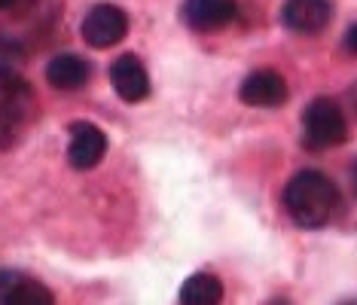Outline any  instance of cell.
<instances>
[{"label": "cell", "instance_id": "cell-1", "mask_svg": "<svg viewBox=\"0 0 357 305\" xmlns=\"http://www.w3.org/2000/svg\"><path fill=\"white\" fill-rule=\"evenodd\" d=\"M284 205L296 226L303 229H321L333 220L339 208V189L327 174L321 171H299L284 187Z\"/></svg>", "mask_w": 357, "mask_h": 305}, {"label": "cell", "instance_id": "cell-2", "mask_svg": "<svg viewBox=\"0 0 357 305\" xmlns=\"http://www.w3.org/2000/svg\"><path fill=\"white\" fill-rule=\"evenodd\" d=\"M303 141L308 150L342 147L348 141L345 114L333 98H314L303 110Z\"/></svg>", "mask_w": 357, "mask_h": 305}, {"label": "cell", "instance_id": "cell-3", "mask_svg": "<svg viewBox=\"0 0 357 305\" xmlns=\"http://www.w3.org/2000/svg\"><path fill=\"white\" fill-rule=\"evenodd\" d=\"M79 34L95 49H110V46H116L128 34V15L116 3H95L86 13Z\"/></svg>", "mask_w": 357, "mask_h": 305}, {"label": "cell", "instance_id": "cell-4", "mask_svg": "<svg viewBox=\"0 0 357 305\" xmlns=\"http://www.w3.org/2000/svg\"><path fill=\"white\" fill-rule=\"evenodd\" d=\"M110 86L126 104H141L150 98V74L137 55L126 52L110 64Z\"/></svg>", "mask_w": 357, "mask_h": 305}, {"label": "cell", "instance_id": "cell-5", "mask_svg": "<svg viewBox=\"0 0 357 305\" xmlns=\"http://www.w3.org/2000/svg\"><path fill=\"white\" fill-rule=\"evenodd\" d=\"M238 98H241V104H248V107H281V104H287L290 89H287V79L281 74L263 68V70H254V74L245 77V83H241V89H238Z\"/></svg>", "mask_w": 357, "mask_h": 305}, {"label": "cell", "instance_id": "cell-6", "mask_svg": "<svg viewBox=\"0 0 357 305\" xmlns=\"http://www.w3.org/2000/svg\"><path fill=\"white\" fill-rule=\"evenodd\" d=\"M235 13H238L235 0H183L181 3V22L199 34L226 28Z\"/></svg>", "mask_w": 357, "mask_h": 305}, {"label": "cell", "instance_id": "cell-7", "mask_svg": "<svg viewBox=\"0 0 357 305\" xmlns=\"http://www.w3.org/2000/svg\"><path fill=\"white\" fill-rule=\"evenodd\" d=\"M107 152V134L92 123H74L70 125V143H68V162L77 171H89L104 159Z\"/></svg>", "mask_w": 357, "mask_h": 305}, {"label": "cell", "instance_id": "cell-8", "mask_svg": "<svg viewBox=\"0 0 357 305\" xmlns=\"http://www.w3.org/2000/svg\"><path fill=\"white\" fill-rule=\"evenodd\" d=\"M330 0H284L281 22L294 34H318L330 25Z\"/></svg>", "mask_w": 357, "mask_h": 305}, {"label": "cell", "instance_id": "cell-9", "mask_svg": "<svg viewBox=\"0 0 357 305\" xmlns=\"http://www.w3.org/2000/svg\"><path fill=\"white\" fill-rule=\"evenodd\" d=\"M34 116V92L22 77L3 74V134L10 138L13 123H25Z\"/></svg>", "mask_w": 357, "mask_h": 305}, {"label": "cell", "instance_id": "cell-10", "mask_svg": "<svg viewBox=\"0 0 357 305\" xmlns=\"http://www.w3.org/2000/svg\"><path fill=\"white\" fill-rule=\"evenodd\" d=\"M89 77H92L89 61H83L74 52H61V55H55V58L46 64V83H50L52 89H59V92L83 89V86L89 83Z\"/></svg>", "mask_w": 357, "mask_h": 305}, {"label": "cell", "instance_id": "cell-11", "mask_svg": "<svg viewBox=\"0 0 357 305\" xmlns=\"http://www.w3.org/2000/svg\"><path fill=\"white\" fill-rule=\"evenodd\" d=\"M3 305H55V296L46 284L6 272L3 275Z\"/></svg>", "mask_w": 357, "mask_h": 305}, {"label": "cell", "instance_id": "cell-12", "mask_svg": "<svg viewBox=\"0 0 357 305\" xmlns=\"http://www.w3.org/2000/svg\"><path fill=\"white\" fill-rule=\"evenodd\" d=\"M223 302V281L208 272H196L183 281L181 305H220Z\"/></svg>", "mask_w": 357, "mask_h": 305}, {"label": "cell", "instance_id": "cell-13", "mask_svg": "<svg viewBox=\"0 0 357 305\" xmlns=\"http://www.w3.org/2000/svg\"><path fill=\"white\" fill-rule=\"evenodd\" d=\"M342 43H345V49H348V52L357 55V22H354V25L345 31V40H342Z\"/></svg>", "mask_w": 357, "mask_h": 305}, {"label": "cell", "instance_id": "cell-14", "mask_svg": "<svg viewBox=\"0 0 357 305\" xmlns=\"http://www.w3.org/2000/svg\"><path fill=\"white\" fill-rule=\"evenodd\" d=\"M348 107H351V114H354V119H357V83L348 89Z\"/></svg>", "mask_w": 357, "mask_h": 305}, {"label": "cell", "instance_id": "cell-15", "mask_svg": "<svg viewBox=\"0 0 357 305\" xmlns=\"http://www.w3.org/2000/svg\"><path fill=\"white\" fill-rule=\"evenodd\" d=\"M351 189H354V196H357V159H354V165H351Z\"/></svg>", "mask_w": 357, "mask_h": 305}, {"label": "cell", "instance_id": "cell-16", "mask_svg": "<svg viewBox=\"0 0 357 305\" xmlns=\"http://www.w3.org/2000/svg\"><path fill=\"white\" fill-rule=\"evenodd\" d=\"M0 3H3V10H10V6L15 3V0H0Z\"/></svg>", "mask_w": 357, "mask_h": 305}, {"label": "cell", "instance_id": "cell-17", "mask_svg": "<svg viewBox=\"0 0 357 305\" xmlns=\"http://www.w3.org/2000/svg\"><path fill=\"white\" fill-rule=\"evenodd\" d=\"M342 305H357V302H342Z\"/></svg>", "mask_w": 357, "mask_h": 305}]
</instances>
